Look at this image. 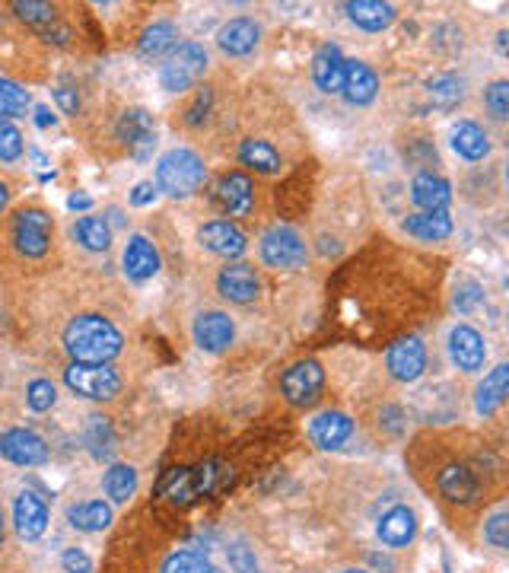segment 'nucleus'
I'll return each mask as SVG.
<instances>
[{
	"mask_svg": "<svg viewBox=\"0 0 509 573\" xmlns=\"http://www.w3.org/2000/svg\"><path fill=\"white\" fill-rule=\"evenodd\" d=\"M64 347L74 363H109L121 354V335L109 319L80 316L64 328Z\"/></svg>",
	"mask_w": 509,
	"mask_h": 573,
	"instance_id": "1",
	"label": "nucleus"
},
{
	"mask_svg": "<svg viewBox=\"0 0 509 573\" xmlns=\"http://www.w3.org/2000/svg\"><path fill=\"white\" fill-rule=\"evenodd\" d=\"M207 169L195 150H169L156 163V188L166 191L169 198H188L204 185Z\"/></svg>",
	"mask_w": 509,
	"mask_h": 573,
	"instance_id": "2",
	"label": "nucleus"
},
{
	"mask_svg": "<svg viewBox=\"0 0 509 573\" xmlns=\"http://www.w3.org/2000/svg\"><path fill=\"white\" fill-rule=\"evenodd\" d=\"M204 71H207V51H204V45L185 42V45L175 48L172 55H169V61L163 64L160 83H163V90H169V93H182V90H188L191 83H198Z\"/></svg>",
	"mask_w": 509,
	"mask_h": 573,
	"instance_id": "3",
	"label": "nucleus"
},
{
	"mask_svg": "<svg viewBox=\"0 0 509 573\" xmlns=\"http://www.w3.org/2000/svg\"><path fill=\"white\" fill-rule=\"evenodd\" d=\"M67 386L77 395L96 398V402H105V398H115L121 389L118 373L109 367V363H70V370L64 373Z\"/></svg>",
	"mask_w": 509,
	"mask_h": 573,
	"instance_id": "4",
	"label": "nucleus"
},
{
	"mask_svg": "<svg viewBox=\"0 0 509 573\" xmlns=\"http://www.w3.org/2000/svg\"><path fill=\"white\" fill-rule=\"evenodd\" d=\"M261 258H265V265L280 268V271L303 268L306 265V242L290 227H274L261 236Z\"/></svg>",
	"mask_w": 509,
	"mask_h": 573,
	"instance_id": "5",
	"label": "nucleus"
},
{
	"mask_svg": "<svg viewBox=\"0 0 509 573\" xmlns=\"http://www.w3.org/2000/svg\"><path fill=\"white\" fill-rule=\"evenodd\" d=\"M322 386H325V370L315 360L296 363V367H290L284 373V379H280V389H284L287 402L300 405V408L315 405V398H319Z\"/></svg>",
	"mask_w": 509,
	"mask_h": 573,
	"instance_id": "6",
	"label": "nucleus"
},
{
	"mask_svg": "<svg viewBox=\"0 0 509 573\" xmlns=\"http://www.w3.org/2000/svg\"><path fill=\"white\" fill-rule=\"evenodd\" d=\"M0 456L13 465H23V468H32V465H45L48 462V446L39 433L32 430H23V427H13L7 433H0Z\"/></svg>",
	"mask_w": 509,
	"mask_h": 573,
	"instance_id": "7",
	"label": "nucleus"
},
{
	"mask_svg": "<svg viewBox=\"0 0 509 573\" xmlns=\"http://www.w3.org/2000/svg\"><path fill=\"white\" fill-rule=\"evenodd\" d=\"M118 137L134 153V160H150L156 147V125L144 109H128L118 118Z\"/></svg>",
	"mask_w": 509,
	"mask_h": 573,
	"instance_id": "8",
	"label": "nucleus"
},
{
	"mask_svg": "<svg viewBox=\"0 0 509 573\" xmlns=\"http://www.w3.org/2000/svg\"><path fill=\"white\" fill-rule=\"evenodd\" d=\"M13 239L16 249L29 258H39L48 252V239H51V217L42 211H20L13 223Z\"/></svg>",
	"mask_w": 509,
	"mask_h": 573,
	"instance_id": "9",
	"label": "nucleus"
},
{
	"mask_svg": "<svg viewBox=\"0 0 509 573\" xmlns=\"http://www.w3.org/2000/svg\"><path fill=\"white\" fill-rule=\"evenodd\" d=\"M389 370L401 382H414L427 370V347L420 338H401L389 347Z\"/></svg>",
	"mask_w": 509,
	"mask_h": 573,
	"instance_id": "10",
	"label": "nucleus"
},
{
	"mask_svg": "<svg viewBox=\"0 0 509 573\" xmlns=\"http://www.w3.org/2000/svg\"><path fill=\"white\" fill-rule=\"evenodd\" d=\"M233 338H236V325H233L230 316H226V312H201V316H198L195 341H198L201 351L220 354L233 344Z\"/></svg>",
	"mask_w": 509,
	"mask_h": 573,
	"instance_id": "11",
	"label": "nucleus"
},
{
	"mask_svg": "<svg viewBox=\"0 0 509 573\" xmlns=\"http://www.w3.org/2000/svg\"><path fill=\"white\" fill-rule=\"evenodd\" d=\"M13 526L20 532V538L26 542H35V538H42V532L48 529V507L39 494L32 491H23L13 503Z\"/></svg>",
	"mask_w": 509,
	"mask_h": 573,
	"instance_id": "12",
	"label": "nucleus"
},
{
	"mask_svg": "<svg viewBox=\"0 0 509 573\" xmlns=\"http://www.w3.org/2000/svg\"><path fill=\"white\" fill-rule=\"evenodd\" d=\"M449 354H452L455 367H459V370L475 373V370L484 367L487 347H484V338L475 332V328L459 325V328H452V335H449Z\"/></svg>",
	"mask_w": 509,
	"mask_h": 573,
	"instance_id": "13",
	"label": "nucleus"
},
{
	"mask_svg": "<svg viewBox=\"0 0 509 573\" xmlns=\"http://www.w3.org/2000/svg\"><path fill=\"white\" fill-rule=\"evenodd\" d=\"M344 99L350 106H370L379 93V77L373 67H366L363 61H347L344 64Z\"/></svg>",
	"mask_w": 509,
	"mask_h": 573,
	"instance_id": "14",
	"label": "nucleus"
},
{
	"mask_svg": "<svg viewBox=\"0 0 509 573\" xmlns=\"http://www.w3.org/2000/svg\"><path fill=\"white\" fill-rule=\"evenodd\" d=\"M217 287L230 303H252L261 290V281H258L252 265H230V268L220 271Z\"/></svg>",
	"mask_w": 509,
	"mask_h": 573,
	"instance_id": "15",
	"label": "nucleus"
},
{
	"mask_svg": "<svg viewBox=\"0 0 509 573\" xmlns=\"http://www.w3.org/2000/svg\"><path fill=\"white\" fill-rule=\"evenodd\" d=\"M258 42H261V29H258L255 20H245V16H239V20H230L217 32V45L226 51V55H233V58L252 55V51L258 48Z\"/></svg>",
	"mask_w": 509,
	"mask_h": 573,
	"instance_id": "16",
	"label": "nucleus"
},
{
	"mask_svg": "<svg viewBox=\"0 0 509 573\" xmlns=\"http://www.w3.org/2000/svg\"><path fill=\"white\" fill-rule=\"evenodd\" d=\"M198 242L207 252L223 255V258H239L245 252V236L226 220H214V223H207V227H201Z\"/></svg>",
	"mask_w": 509,
	"mask_h": 573,
	"instance_id": "17",
	"label": "nucleus"
},
{
	"mask_svg": "<svg viewBox=\"0 0 509 573\" xmlns=\"http://www.w3.org/2000/svg\"><path fill=\"white\" fill-rule=\"evenodd\" d=\"M350 433H354V421L341 411H325L309 424V437L322 449H341L350 440Z\"/></svg>",
	"mask_w": 509,
	"mask_h": 573,
	"instance_id": "18",
	"label": "nucleus"
},
{
	"mask_svg": "<svg viewBox=\"0 0 509 573\" xmlns=\"http://www.w3.org/2000/svg\"><path fill=\"white\" fill-rule=\"evenodd\" d=\"M411 198L420 207V214H440L452 201V188H449V182L430 176V172H420V176L411 182Z\"/></svg>",
	"mask_w": 509,
	"mask_h": 573,
	"instance_id": "19",
	"label": "nucleus"
},
{
	"mask_svg": "<svg viewBox=\"0 0 509 573\" xmlns=\"http://www.w3.org/2000/svg\"><path fill=\"white\" fill-rule=\"evenodd\" d=\"M344 55L338 45H322L319 55L312 58V77L322 93H341L344 86Z\"/></svg>",
	"mask_w": 509,
	"mask_h": 573,
	"instance_id": "20",
	"label": "nucleus"
},
{
	"mask_svg": "<svg viewBox=\"0 0 509 573\" xmlns=\"http://www.w3.org/2000/svg\"><path fill=\"white\" fill-rule=\"evenodd\" d=\"M217 201L230 217H242L252 211V182L242 172H230L217 185Z\"/></svg>",
	"mask_w": 509,
	"mask_h": 573,
	"instance_id": "21",
	"label": "nucleus"
},
{
	"mask_svg": "<svg viewBox=\"0 0 509 573\" xmlns=\"http://www.w3.org/2000/svg\"><path fill=\"white\" fill-rule=\"evenodd\" d=\"M436 488L452 503H471L478 497V478L465 465H446L436 478Z\"/></svg>",
	"mask_w": 509,
	"mask_h": 573,
	"instance_id": "22",
	"label": "nucleus"
},
{
	"mask_svg": "<svg viewBox=\"0 0 509 573\" xmlns=\"http://www.w3.org/2000/svg\"><path fill=\"white\" fill-rule=\"evenodd\" d=\"M125 271L131 281H150L160 271V255H156L153 242L144 236H134L125 249Z\"/></svg>",
	"mask_w": 509,
	"mask_h": 573,
	"instance_id": "23",
	"label": "nucleus"
},
{
	"mask_svg": "<svg viewBox=\"0 0 509 573\" xmlns=\"http://www.w3.org/2000/svg\"><path fill=\"white\" fill-rule=\"evenodd\" d=\"M376 532H379V538L389 548H405L414 538V532H417L414 513L408 507H392L389 513L379 519V529Z\"/></svg>",
	"mask_w": 509,
	"mask_h": 573,
	"instance_id": "24",
	"label": "nucleus"
},
{
	"mask_svg": "<svg viewBox=\"0 0 509 573\" xmlns=\"http://www.w3.org/2000/svg\"><path fill=\"white\" fill-rule=\"evenodd\" d=\"M344 10H347L350 20L366 32H382V29H389L395 20V7L379 4V0H350Z\"/></svg>",
	"mask_w": 509,
	"mask_h": 573,
	"instance_id": "25",
	"label": "nucleus"
},
{
	"mask_svg": "<svg viewBox=\"0 0 509 573\" xmlns=\"http://www.w3.org/2000/svg\"><path fill=\"white\" fill-rule=\"evenodd\" d=\"M67 519H70V526L80 529V532H102L112 523V507L102 500L74 503V507L67 510Z\"/></svg>",
	"mask_w": 509,
	"mask_h": 573,
	"instance_id": "26",
	"label": "nucleus"
},
{
	"mask_svg": "<svg viewBox=\"0 0 509 573\" xmlns=\"http://www.w3.org/2000/svg\"><path fill=\"white\" fill-rule=\"evenodd\" d=\"M506 389H509V367L506 363H500V367H494L484 382L478 386V414H494L500 405H503V398H506Z\"/></svg>",
	"mask_w": 509,
	"mask_h": 573,
	"instance_id": "27",
	"label": "nucleus"
},
{
	"mask_svg": "<svg viewBox=\"0 0 509 573\" xmlns=\"http://www.w3.org/2000/svg\"><path fill=\"white\" fill-rule=\"evenodd\" d=\"M452 147L459 156H465V160H484V156L490 153V141L487 134L475 125V121H462V125H455L452 131Z\"/></svg>",
	"mask_w": 509,
	"mask_h": 573,
	"instance_id": "28",
	"label": "nucleus"
},
{
	"mask_svg": "<svg viewBox=\"0 0 509 573\" xmlns=\"http://www.w3.org/2000/svg\"><path fill=\"white\" fill-rule=\"evenodd\" d=\"M191 481H195V494L207 497V494L226 488V484L233 481V475H230V468H226L220 459H207V462L191 468Z\"/></svg>",
	"mask_w": 509,
	"mask_h": 573,
	"instance_id": "29",
	"label": "nucleus"
},
{
	"mask_svg": "<svg viewBox=\"0 0 509 573\" xmlns=\"http://www.w3.org/2000/svg\"><path fill=\"white\" fill-rule=\"evenodd\" d=\"M405 230L417 239H424V242H440L452 233V220L446 211L440 214H411L405 220Z\"/></svg>",
	"mask_w": 509,
	"mask_h": 573,
	"instance_id": "30",
	"label": "nucleus"
},
{
	"mask_svg": "<svg viewBox=\"0 0 509 573\" xmlns=\"http://www.w3.org/2000/svg\"><path fill=\"white\" fill-rule=\"evenodd\" d=\"M74 236H77L80 246H86L90 252H105V249L112 246V230H109V223L99 220V217H83V220H77Z\"/></svg>",
	"mask_w": 509,
	"mask_h": 573,
	"instance_id": "31",
	"label": "nucleus"
},
{
	"mask_svg": "<svg viewBox=\"0 0 509 573\" xmlns=\"http://www.w3.org/2000/svg\"><path fill=\"white\" fill-rule=\"evenodd\" d=\"M102 488L115 503H128L137 491V472L131 465H112L109 472H105Z\"/></svg>",
	"mask_w": 509,
	"mask_h": 573,
	"instance_id": "32",
	"label": "nucleus"
},
{
	"mask_svg": "<svg viewBox=\"0 0 509 573\" xmlns=\"http://www.w3.org/2000/svg\"><path fill=\"white\" fill-rule=\"evenodd\" d=\"M239 160H242L245 166L258 169V172H268V176L280 169V153H277L268 141H245V144L239 147Z\"/></svg>",
	"mask_w": 509,
	"mask_h": 573,
	"instance_id": "33",
	"label": "nucleus"
},
{
	"mask_svg": "<svg viewBox=\"0 0 509 573\" xmlns=\"http://www.w3.org/2000/svg\"><path fill=\"white\" fill-rule=\"evenodd\" d=\"M175 42V26L172 23H153L144 39H140V55L144 58H160L163 51H169Z\"/></svg>",
	"mask_w": 509,
	"mask_h": 573,
	"instance_id": "34",
	"label": "nucleus"
},
{
	"mask_svg": "<svg viewBox=\"0 0 509 573\" xmlns=\"http://www.w3.org/2000/svg\"><path fill=\"white\" fill-rule=\"evenodd\" d=\"M13 13L20 16L23 23L35 26V29L55 26V7H51V4H42V0H16V4H13Z\"/></svg>",
	"mask_w": 509,
	"mask_h": 573,
	"instance_id": "35",
	"label": "nucleus"
},
{
	"mask_svg": "<svg viewBox=\"0 0 509 573\" xmlns=\"http://www.w3.org/2000/svg\"><path fill=\"white\" fill-rule=\"evenodd\" d=\"M163 494L172 503H195L198 494H195V481H191V468H175V472H169V478L163 481Z\"/></svg>",
	"mask_w": 509,
	"mask_h": 573,
	"instance_id": "36",
	"label": "nucleus"
},
{
	"mask_svg": "<svg viewBox=\"0 0 509 573\" xmlns=\"http://www.w3.org/2000/svg\"><path fill=\"white\" fill-rule=\"evenodd\" d=\"M163 573H214V564L198 551H179L163 561Z\"/></svg>",
	"mask_w": 509,
	"mask_h": 573,
	"instance_id": "37",
	"label": "nucleus"
},
{
	"mask_svg": "<svg viewBox=\"0 0 509 573\" xmlns=\"http://www.w3.org/2000/svg\"><path fill=\"white\" fill-rule=\"evenodd\" d=\"M29 106V93L20 83L13 80H0V118H16L23 115Z\"/></svg>",
	"mask_w": 509,
	"mask_h": 573,
	"instance_id": "38",
	"label": "nucleus"
},
{
	"mask_svg": "<svg viewBox=\"0 0 509 573\" xmlns=\"http://www.w3.org/2000/svg\"><path fill=\"white\" fill-rule=\"evenodd\" d=\"M86 443H90V453H93L96 459H109V456L115 453V437H112V427L105 424V418H90Z\"/></svg>",
	"mask_w": 509,
	"mask_h": 573,
	"instance_id": "39",
	"label": "nucleus"
},
{
	"mask_svg": "<svg viewBox=\"0 0 509 573\" xmlns=\"http://www.w3.org/2000/svg\"><path fill=\"white\" fill-rule=\"evenodd\" d=\"M430 96H433V102H436L440 109H452L455 102L462 99V80L452 77V74L436 77V80L430 83Z\"/></svg>",
	"mask_w": 509,
	"mask_h": 573,
	"instance_id": "40",
	"label": "nucleus"
},
{
	"mask_svg": "<svg viewBox=\"0 0 509 573\" xmlns=\"http://www.w3.org/2000/svg\"><path fill=\"white\" fill-rule=\"evenodd\" d=\"M23 156V134L16 131L13 121L0 118V160L4 163H13Z\"/></svg>",
	"mask_w": 509,
	"mask_h": 573,
	"instance_id": "41",
	"label": "nucleus"
},
{
	"mask_svg": "<svg viewBox=\"0 0 509 573\" xmlns=\"http://www.w3.org/2000/svg\"><path fill=\"white\" fill-rule=\"evenodd\" d=\"M484 102H487L490 115L503 121V118L509 115V83H506V80L490 83V86H487V93H484Z\"/></svg>",
	"mask_w": 509,
	"mask_h": 573,
	"instance_id": "42",
	"label": "nucleus"
},
{
	"mask_svg": "<svg viewBox=\"0 0 509 573\" xmlns=\"http://www.w3.org/2000/svg\"><path fill=\"white\" fill-rule=\"evenodd\" d=\"M26 398H29L32 411H48L51 405H55V386H51L48 379H35V382H29Z\"/></svg>",
	"mask_w": 509,
	"mask_h": 573,
	"instance_id": "43",
	"label": "nucleus"
},
{
	"mask_svg": "<svg viewBox=\"0 0 509 573\" xmlns=\"http://www.w3.org/2000/svg\"><path fill=\"white\" fill-rule=\"evenodd\" d=\"M484 538L494 548H500V551H506L509 548V516L500 510V513H494L490 516V523L484 526Z\"/></svg>",
	"mask_w": 509,
	"mask_h": 573,
	"instance_id": "44",
	"label": "nucleus"
},
{
	"mask_svg": "<svg viewBox=\"0 0 509 573\" xmlns=\"http://www.w3.org/2000/svg\"><path fill=\"white\" fill-rule=\"evenodd\" d=\"M61 564H64L67 573H93V561L86 558L80 548H67V551L61 554Z\"/></svg>",
	"mask_w": 509,
	"mask_h": 573,
	"instance_id": "45",
	"label": "nucleus"
},
{
	"mask_svg": "<svg viewBox=\"0 0 509 573\" xmlns=\"http://www.w3.org/2000/svg\"><path fill=\"white\" fill-rule=\"evenodd\" d=\"M230 564L236 567V573H258L255 554L245 548V545H233V548H230Z\"/></svg>",
	"mask_w": 509,
	"mask_h": 573,
	"instance_id": "46",
	"label": "nucleus"
},
{
	"mask_svg": "<svg viewBox=\"0 0 509 573\" xmlns=\"http://www.w3.org/2000/svg\"><path fill=\"white\" fill-rule=\"evenodd\" d=\"M481 303V287L478 284H462V290L455 293V306H459L462 312H471Z\"/></svg>",
	"mask_w": 509,
	"mask_h": 573,
	"instance_id": "47",
	"label": "nucleus"
},
{
	"mask_svg": "<svg viewBox=\"0 0 509 573\" xmlns=\"http://www.w3.org/2000/svg\"><path fill=\"white\" fill-rule=\"evenodd\" d=\"M153 198H156V185H153V182H140V185L131 191V204H134V207H147Z\"/></svg>",
	"mask_w": 509,
	"mask_h": 573,
	"instance_id": "48",
	"label": "nucleus"
},
{
	"mask_svg": "<svg viewBox=\"0 0 509 573\" xmlns=\"http://www.w3.org/2000/svg\"><path fill=\"white\" fill-rule=\"evenodd\" d=\"M55 99H58V106H61L67 115H77V109H80V99H77V93H74V90H67V86H61V90H55Z\"/></svg>",
	"mask_w": 509,
	"mask_h": 573,
	"instance_id": "49",
	"label": "nucleus"
},
{
	"mask_svg": "<svg viewBox=\"0 0 509 573\" xmlns=\"http://www.w3.org/2000/svg\"><path fill=\"white\" fill-rule=\"evenodd\" d=\"M67 207H70V211H90V207H93V198H90V195H70Z\"/></svg>",
	"mask_w": 509,
	"mask_h": 573,
	"instance_id": "50",
	"label": "nucleus"
},
{
	"mask_svg": "<svg viewBox=\"0 0 509 573\" xmlns=\"http://www.w3.org/2000/svg\"><path fill=\"white\" fill-rule=\"evenodd\" d=\"M35 125H39V128H51V125H55V115H51L45 106H39V109H35Z\"/></svg>",
	"mask_w": 509,
	"mask_h": 573,
	"instance_id": "51",
	"label": "nucleus"
},
{
	"mask_svg": "<svg viewBox=\"0 0 509 573\" xmlns=\"http://www.w3.org/2000/svg\"><path fill=\"white\" fill-rule=\"evenodd\" d=\"M7 198H10V191H7V185H4V182H0V211H4Z\"/></svg>",
	"mask_w": 509,
	"mask_h": 573,
	"instance_id": "52",
	"label": "nucleus"
},
{
	"mask_svg": "<svg viewBox=\"0 0 509 573\" xmlns=\"http://www.w3.org/2000/svg\"><path fill=\"white\" fill-rule=\"evenodd\" d=\"M0 542H4V526H0Z\"/></svg>",
	"mask_w": 509,
	"mask_h": 573,
	"instance_id": "53",
	"label": "nucleus"
},
{
	"mask_svg": "<svg viewBox=\"0 0 509 573\" xmlns=\"http://www.w3.org/2000/svg\"><path fill=\"white\" fill-rule=\"evenodd\" d=\"M347 573H363V570H347Z\"/></svg>",
	"mask_w": 509,
	"mask_h": 573,
	"instance_id": "54",
	"label": "nucleus"
}]
</instances>
